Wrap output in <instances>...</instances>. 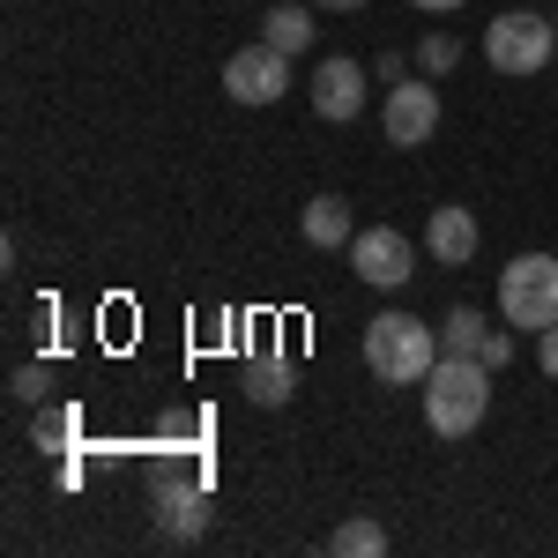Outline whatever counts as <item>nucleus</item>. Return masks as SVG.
<instances>
[{"label":"nucleus","mask_w":558,"mask_h":558,"mask_svg":"<svg viewBox=\"0 0 558 558\" xmlns=\"http://www.w3.org/2000/svg\"><path fill=\"white\" fill-rule=\"evenodd\" d=\"M439 365V320H410V313H373L365 320V373L387 387H425Z\"/></svg>","instance_id":"1"},{"label":"nucleus","mask_w":558,"mask_h":558,"mask_svg":"<svg viewBox=\"0 0 558 558\" xmlns=\"http://www.w3.org/2000/svg\"><path fill=\"white\" fill-rule=\"evenodd\" d=\"M492 410V365L484 357H439L425 373V425L439 439H470Z\"/></svg>","instance_id":"2"},{"label":"nucleus","mask_w":558,"mask_h":558,"mask_svg":"<svg viewBox=\"0 0 558 558\" xmlns=\"http://www.w3.org/2000/svg\"><path fill=\"white\" fill-rule=\"evenodd\" d=\"M484 60H492L507 83H529V75H544V68L558 60L551 15H536V8H507V15H492V31H484Z\"/></svg>","instance_id":"3"},{"label":"nucleus","mask_w":558,"mask_h":558,"mask_svg":"<svg viewBox=\"0 0 558 558\" xmlns=\"http://www.w3.org/2000/svg\"><path fill=\"white\" fill-rule=\"evenodd\" d=\"M499 320L507 328H529V336H544L558 320V260L551 254H514L507 260V276H499Z\"/></svg>","instance_id":"4"},{"label":"nucleus","mask_w":558,"mask_h":558,"mask_svg":"<svg viewBox=\"0 0 558 558\" xmlns=\"http://www.w3.org/2000/svg\"><path fill=\"white\" fill-rule=\"evenodd\" d=\"M283 89H291V52H276V45H239L231 60H223V97L231 105H283Z\"/></svg>","instance_id":"5"},{"label":"nucleus","mask_w":558,"mask_h":558,"mask_svg":"<svg viewBox=\"0 0 558 558\" xmlns=\"http://www.w3.org/2000/svg\"><path fill=\"white\" fill-rule=\"evenodd\" d=\"M149 499H157V536L165 544H202L209 536V492H202V476H157L149 484Z\"/></svg>","instance_id":"6"},{"label":"nucleus","mask_w":558,"mask_h":558,"mask_svg":"<svg viewBox=\"0 0 558 558\" xmlns=\"http://www.w3.org/2000/svg\"><path fill=\"white\" fill-rule=\"evenodd\" d=\"M380 128L395 149H425L432 134H439V89L432 83H387V105H380Z\"/></svg>","instance_id":"7"},{"label":"nucleus","mask_w":558,"mask_h":558,"mask_svg":"<svg viewBox=\"0 0 558 558\" xmlns=\"http://www.w3.org/2000/svg\"><path fill=\"white\" fill-rule=\"evenodd\" d=\"M350 268H357L373 291H402L410 268H417V254H410V239H402L395 223H365V231L350 239Z\"/></svg>","instance_id":"8"},{"label":"nucleus","mask_w":558,"mask_h":558,"mask_svg":"<svg viewBox=\"0 0 558 558\" xmlns=\"http://www.w3.org/2000/svg\"><path fill=\"white\" fill-rule=\"evenodd\" d=\"M313 112H320L328 128H350V120L365 112V68L343 60V52H328V60L313 68Z\"/></svg>","instance_id":"9"},{"label":"nucleus","mask_w":558,"mask_h":558,"mask_svg":"<svg viewBox=\"0 0 558 558\" xmlns=\"http://www.w3.org/2000/svg\"><path fill=\"white\" fill-rule=\"evenodd\" d=\"M239 387H246V402H260V410H283V402L299 395V365H291L283 350H254V357L239 365Z\"/></svg>","instance_id":"10"},{"label":"nucleus","mask_w":558,"mask_h":558,"mask_svg":"<svg viewBox=\"0 0 558 558\" xmlns=\"http://www.w3.org/2000/svg\"><path fill=\"white\" fill-rule=\"evenodd\" d=\"M476 216L462 209V202H447V209H432V223H425V246H432V260H447V268H470L476 260Z\"/></svg>","instance_id":"11"},{"label":"nucleus","mask_w":558,"mask_h":558,"mask_svg":"<svg viewBox=\"0 0 558 558\" xmlns=\"http://www.w3.org/2000/svg\"><path fill=\"white\" fill-rule=\"evenodd\" d=\"M357 239V216H350L343 194H313L305 202V246H320V254H336V246H350Z\"/></svg>","instance_id":"12"},{"label":"nucleus","mask_w":558,"mask_h":558,"mask_svg":"<svg viewBox=\"0 0 558 558\" xmlns=\"http://www.w3.org/2000/svg\"><path fill=\"white\" fill-rule=\"evenodd\" d=\"M313 31H320V23H313V8H299V0H276V8L260 15V38L276 45V52H291V60L313 45Z\"/></svg>","instance_id":"13"},{"label":"nucleus","mask_w":558,"mask_h":558,"mask_svg":"<svg viewBox=\"0 0 558 558\" xmlns=\"http://www.w3.org/2000/svg\"><path fill=\"white\" fill-rule=\"evenodd\" d=\"M75 432H83V410L75 402H38V417H31V447L38 454H68Z\"/></svg>","instance_id":"14"},{"label":"nucleus","mask_w":558,"mask_h":558,"mask_svg":"<svg viewBox=\"0 0 558 558\" xmlns=\"http://www.w3.org/2000/svg\"><path fill=\"white\" fill-rule=\"evenodd\" d=\"M492 336V320L470 313V305H454V313H439V357H476Z\"/></svg>","instance_id":"15"},{"label":"nucleus","mask_w":558,"mask_h":558,"mask_svg":"<svg viewBox=\"0 0 558 558\" xmlns=\"http://www.w3.org/2000/svg\"><path fill=\"white\" fill-rule=\"evenodd\" d=\"M328 551H336V558H380V551H387V529L357 514V521H343V529L328 536Z\"/></svg>","instance_id":"16"},{"label":"nucleus","mask_w":558,"mask_h":558,"mask_svg":"<svg viewBox=\"0 0 558 558\" xmlns=\"http://www.w3.org/2000/svg\"><path fill=\"white\" fill-rule=\"evenodd\" d=\"M417 68H425V75H454V68H462V45L447 38V31H432V38L417 45Z\"/></svg>","instance_id":"17"},{"label":"nucleus","mask_w":558,"mask_h":558,"mask_svg":"<svg viewBox=\"0 0 558 558\" xmlns=\"http://www.w3.org/2000/svg\"><path fill=\"white\" fill-rule=\"evenodd\" d=\"M194 432H202V417H194V410H165V417H157L165 454H186V447H194Z\"/></svg>","instance_id":"18"},{"label":"nucleus","mask_w":558,"mask_h":558,"mask_svg":"<svg viewBox=\"0 0 558 558\" xmlns=\"http://www.w3.org/2000/svg\"><path fill=\"white\" fill-rule=\"evenodd\" d=\"M514 328H492V336H484V350H476V357H484V365H492V373H507V365H514Z\"/></svg>","instance_id":"19"},{"label":"nucleus","mask_w":558,"mask_h":558,"mask_svg":"<svg viewBox=\"0 0 558 558\" xmlns=\"http://www.w3.org/2000/svg\"><path fill=\"white\" fill-rule=\"evenodd\" d=\"M8 395H15V402H45V365H15Z\"/></svg>","instance_id":"20"},{"label":"nucleus","mask_w":558,"mask_h":558,"mask_svg":"<svg viewBox=\"0 0 558 558\" xmlns=\"http://www.w3.org/2000/svg\"><path fill=\"white\" fill-rule=\"evenodd\" d=\"M536 365H544V380H558V320L536 336Z\"/></svg>","instance_id":"21"},{"label":"nucleus","mask_w":558,"mask_h":558,"mask_svg":"<svg viewBox=\"0 0 558 558\" xmlns=\"http://www.w3.org/2000/svg\"><path fill=\"white\" fill-rule=\"evenodd\" d=\"M410 8H425V15H454V8H470V0H410Z\"/></svg>","instance_id":"22"},{"label":"nucleus","mask_w":558,"mask_h":558,"mask_svg":"<svg viewBox=\"0 0 558 558\" xmlns=\"http://www.w3.org/2000/svg\"><path fill=\"white\" fill-rule=\"evenodd\" d=\"M313 8H343V15H350V8H365V0H313Z\"/></svg>","instance_id":"23"},{"label":"nucleus","mask_w":558,"mask_h":558,"mask_svg":"<svg viewBox=\"0 0 558 558\" xmlns=\"http://www.w3.org/2000/svg\"><path fill=\"white\" fill-rule=\"evenodd\" d=\"M551 31H558V15H551Z\"/></svg>","instance_id":"24"}]
</instances>
